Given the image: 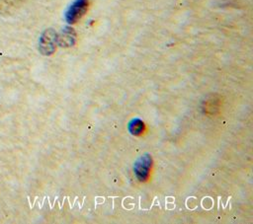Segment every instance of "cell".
Listing matches in <instances>:
<instances>
[{
  "label": "cell",
  "mask_w": 253,
  "mask_h": 224,
  "mask_svg": "<svg viewBox=\"0 0 253 224\" xmlns=\"http://www.w3.org/2000/svg\"><path fill=\"white\" fill-rule=\"evenodd\" d=\"M24 2L25 0H0V14L3 16L11 15Z\"/></svg>",
  "instance_id": "277c9868"
},
{
  "label": "cell",
  "mask_w": 253,
  "mask_h": 224,
  "mask_svg": "<svg viewBox=\"0 0 253 224\" xmlns=\"http://www.w3.org/2000/svg\"><path fill=\"white\" fill-rule=\"evenodd\" d=\"M88 0H76L66 13V20L69 24L76 23L87 11Z\"/></svg>",
  "instance_id": "6da1fadb"
},
{
  "label": "cell",
  "mask_w": 253,
  "mask_h": 224,
  "mask_svg": "<svg viewBox=\"0 0 253 224\" xmlns=\"http://www.w3.org/2000/svg\"><path fill=\"white\" fill-rule=\"evenodd\" d=\"M55 34L52 30H46L40 38V50L44 55H49L54 51Z\"/></svg>",
  "instance_id": "7a4b0ae2"
},
{
  "label": "cell",
  "mask_w": 253,
  "mask_h": 224,
  "mask_svg": "<svg viewBox=\"0 0 253 224\" xmlns=\"http://www.w3.org/2000/svg\"><path fill=\"white\" fill-rule=\"evenodd\" d=\"M150 166H151V159L149 156H142L136 161V163L134 164L133 170L138 180L142 182L147 179Z\"/></svg>",
  "instance_id": "3957f363"
}]
</instances>
